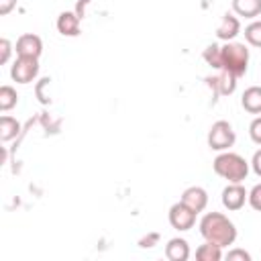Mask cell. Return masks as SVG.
<instances>
[{"instance_id":"obj_13","label":"cell","mask_w":261,"mask_h":261,"mask_svg":"<svg viewBox=\"0 0 261 261\" xmlns=\"http://www.w3.org/2000/svg\"><path fill=\"white\" fill-rule=\"evenodd\" d=\"M241 106L249 114H261V86H251L243 92Z\"/></svg>"},{"instance_id":"obj_18","label":"cell","mask_w":261,"mask_h":261,"mask_svg":"<svg viewBox=\"0 0 261 261\" xmlns=\"http://www.w3.org/2000/svg\"><path fill=\"white\" fill-rule=\"evenodd\" d=\"M16 102H18L16 90L12 86H2L0 88V110L2 112H8V110H12L16 106Z\"/></svg>"},{"instance_id":"obj_14","label":"cell","mask_w":261,"mask_h":261,"mask_svg":"<svg viewBox=\"0 0 261 261\" xmlns=\"http://www.w3.org/2000/svg\"><path fill=\"white\" fill-rule=\"evenodd\" d=\"M206 82H210V86H214V88H216V92H218V94H222V96L232 94V92H234V88H237V77H234L232 73L224 71V69H220V73H218L216 77H208Z\"/></svg>"},{"instance_id":"obj_10","label":"cell","mask_w":261,"mask_h":261,"mask_svg":"<svg viewBox=\"0 0 261 261\" xmlns=\"http://www.w3.org/2000/svg\"><path fill=\"white\" fill-rule=\"evenodd\" d=\"M55 24L63 37H77L80 35V16L75 14V10H63L57 16Z\"/></svg>"},{"instance_id":"obj_25","label":"cell","mask_w":261,"mask_h":261,"mask_svg":"<svg viewBox=\"0 0 261 261\" xmlns=\"http://www.w3.org/2000/svg\"><path fill=\"white\" fill-rule=\"evenodd\" d=\"M251 167H253V171L261 177V149H257L255 153H253V159H251Z\"/></svg>"},{"instance_id":"obj_8","label":"cell","mask_w":261,"mask_h":261,"mask_svg":"<svg viewBox=\"0 0 261 261\" xmlns=\"http://www.w3.org/2000/svg\"><path fill=\"white\" fill-rule=\"evenodd\" d=\"M16 55H22V57H41L43 53V41L39 35H33V33H24L16 39Z\"/></svg>"},{"instance_id":"obj_17","label":"cell","mask_w":261,"mask_h":261,"mask_svg":"<svg viewBox=\"0 0 261 261\" xmlns=\"http://www.w3.org/2000/svg\"><path fill=\"white\" fill-rule=\"evenodd\" d=\"M20 130V124L16 122V118L12 116H2L0 118V141L2 143H8L12 141Z\"/></svg>"},{"instance_id":"obj_20","label":"cell","mask_w":261,"mask_h":261,"mask_svg":"<svg viewBox=\"0 0 261 261\" xmlns=\"http://www.w3.org/2000/svg\"><path fill=\"white\" fill-rule=\"evenodd\" d=\"M202 57H204V61H206L210 67H214V69H220V67H222V63H220V47H218L216 43L208 45V47L204 49Z\"/></svg>"},{"instance_id":"obj_24","label":"cell","mask_w":261,"mask_h":261,"mask_svg":"<svg viewBox=\"0 0 261 261\" xmlns=\"http://www.w3.org/2000/svg\"><path fill=\"white\" fill-rule=\"evenodd\" d=\"M226 259H228V261H232V259L251 261V255H249L247 251H243V249H232V251H228V253H226Z\"/></svg>"},{"instance_id":"obj_12","label":"cell","mask_w":261,"mask_h":261,"mask_svg":"<svg viewBox=\"0 0 261 261\" xmlns=\"http://www.w3.org/2000/svg\"><path fill=\"white\" fill-rule=\"evenodd\" d=\"M165 257L169 261H188L190 259V245L186 239H169L165 245Z\"/></svg>"},{"instance_id":"obj_27","label":"cell","mask_w":261,"mask_h":261,"mask_svg":"<svg viewBox=\"0 0 261 261\" xmlns=\"http://www.w3.org/2000/svg\"><path fill=\"white\" fill-rule=\"evenodd\" d=\"M157 239H159V234H155V232H153V234H149V237L141 239V241H139V245H141L143 249H145V247H153V245L157 243Z\"/></svg>"},{"instance_id":"obj_1","label":"cell","mask_w":261,"mask_h":261,"mask_svg":"<svg viewBox=\"0 0 261 261\" xmlns=\"http://www.w3.org/2000/svg\"><path fill=\"white\" fill-rule=\"evenodd\" d=\"M200 234L204 237V241L228 247L237 241V226L222 212H206L200 220Z\"/></svg>"},{"instance_id":"obj_2","label":"cell","mask_w":261,"mask_h":261,"mask_svg":"<svg viewBox=\"0 0 261 261\" xmlns=\"http://www.w3.org/2000/svg\"><path fill=\"white\" fill-rule=\"evenodd\" d=\"M212 169L228 184H241L249 175V163L245 161V157L232 151H220V155H216V159L212 161Z\"/></svg>"},{"instance_id":"obj_3","label":"cell","mask_w":261,"mask_h":261,"mask_svg":"<svg viewBox=\"0 0 261 261\" xmlns=\"http://www.w3.org/2000/svg\"><path fill=\"white\" fill-rule=\"evenodd\" d=\"M220 63H222L220 69L232 73L234 77H241L247 73L249 67V49L245 47V43L226 41L220 47Z\"/></svg>"},{"instance_id":"obj_19","label":"cell","mask_w":261,"mask_h":261,"mask_svg":"<svg viewBox=\"0 0 261 261\" xmlns=\"http://www.w3.org/2000/svg\"><path fill=\"white\" fill-rule=\"evenodd\" d=\"M245 41L251 47H259L261 49V20H253L251 24L245 27Z\"/></svg>"},{"instance_id":"obj_21","label":"cell","mask_w":261,"mask_h":261,"mask_svg":"<svg viewBox=\"0 0 261 261\" xmlns=\"http://www.w3.org/2000/svg\"><path fill=\"white\" fill-rule=\"evenodd\" d=\"M249 206L257 212H261V184H255L251 190H249V198H247Z\"/></svg>"},{"instance_id":"obj_11","label":"cell","mask_w":261,"mask_h":261,"mask_svg":"<svg viewBox=\"0 0 261 261\" xmlns=\"http://www.w3.org/2000/svg\"><path fill=\"white\" fill-rule=\"evenodd\" d=\"M241 33V20L234 16V14H224L222 16V20H220V24H218V29H216V37L220 39V41H234V37Z\"/></svg>"},{"instance_id":"obj_6","label":"cell","mask_w":261,"mask_h":261,"mask_svg":"<svg viewBox=\"0 0 261 261\" xmlns=\"http://www.w3.org/2000/svg\"><path fill=\"white\" fill-rule=\"evenodd\" d=\"M169 224L175 228V230H190L194 224H196V212L186 206L181 200L175 202L171 208H169Z\"/></svg>"},{"instance_id":"obj_4","label":"cell","mask_w":261,"mask_h":261,"mask_svg":"<svg viewBox=\"0 0 261 261\" xmlns=\"http://www.w3.org/2000/svg\"><path fill=\"white\" fill-rule=\"evenodd\" d=\"M237 141L232 124L228 120H216L208 130V147L212 151H228Z\"/></svg>"},{"instance_id":"obj_16","label":"cell","mask_w":261,"mask_h":261,"mask_svg":"<svg viewBox=\"0 0 261 261\" xmlns=\"http://www.w3.org/2000/svg\"><path fill=\"white\" fill-rule=\"evenodd\" d=\"M196 259L198 261H220L222 259V247L216 243L206 241L196 249Z\"/></svg>"},{"instance_id":"obj_7","label":"cell","mask_w":261,"mask_h":261,"mask_svg":"<svg viewBox=\"0 0 261 261\" xmlns=\"http://www.w3.org/2000/svg\"><path fill=\"white\" fill-rule=\"evenodd\" d=\"M247 198H249V192H247L241 184H228V186L222 190V196H220L222 206H224L226 210H230V212L241 210V208L245 206Z\"/></svg>"},{"instance_id":"obj_23","label":"cell","mask_w":261,"mask_h":261,"mask_svg":"<svg viewBox=\"0 0 261 261\" xmlns=\"http://www.w3.org/2000/svg\"><path fill=\"white\" fill-rule=\"evenodd\" d=\"M10 53H12V43L8 39H0V63H8L10 59Z\"/></svg>"},{"instance_id":"obj_15","label":"cell","mask_w":261,"mask_h":261,"mask_svg":"<svg viewBox=\"0 0 261 261\" xmlns=\"http://www.w3.org/2000/svg\"><path fill=\"white\" fill-rule=\"evenodd\" d=\"M232 10L237 16L255 18L261 14V0H232Z\"/></svg>"},{"instance_id":"obj_22","label":"cell","mask_w":261,"mask_h":261,"mask_svg":"<svg viewBox=\"0 0 261 261\" xmlns=\"http://www.w3.org/2000/svg\"><path fill=\"white\" fill-rule=\"evenodd\" d=\"M249 137L255 145H261V116H255L249 124Z\"/></svg>"},{"instance_id":"obj_9","label":"cell","mask_w":261,"mask_h":261,"mask_svg":"<svg viewBox=\"0 0 261 261\" xmlns=\"http://www.w3.org/2000/svg\"><path fill=\"white\" fill-rule=\"evenodd\" d=\"M181 202H184L186 206H190V208L198 214V212H204V208L208 206V194H206V190L200 188V186H190V188L184 190Z\"/></svg>"},{"instance_id":"obj_26","label":"cell","mask_w":261,"mask_h":261,"mask_svg":"<svg viewBox=\"0 0 261 261\" xmlns=\"http://www.w3.org/2000/svg\"><path fill=\"white\" fill-rule=\"evenodd\" d=\"M14 6H16V0H0V14L6 16Z\"/></svg>"},{"instance_id":"obj_5","label":"cell","mask_w":261,"mask_h":261,"mask_svg":"<svg viewBox=\"0 0 261 261\" xmlns=\"http://www.w3.org/2000/svg\"><path fill=\"white\" fill-rule=\"evenodd\" d=\"M39 73V59L37 57H22L18 55L10 67V77L16 84H31Z\"/></svg>"}]
</instances>
